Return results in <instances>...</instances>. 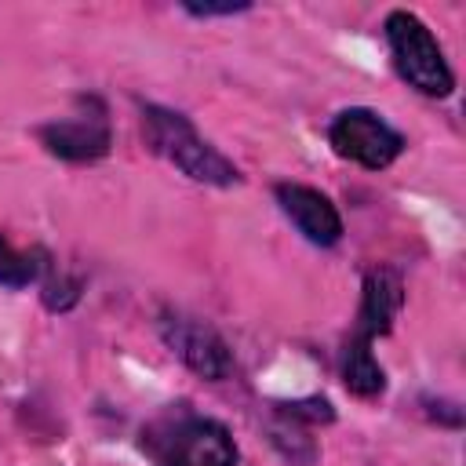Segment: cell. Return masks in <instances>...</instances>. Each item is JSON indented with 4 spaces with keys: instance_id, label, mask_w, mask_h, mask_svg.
<instances>
[{
    "instance_id": "cell-1",
    "label": "cell",
    "mask_w": 466,
    "mask_h": 466,
    "mask_svg": "<svg viewBox=\"0 0 466 466\" xmlns=\"http://www.w3.org/2000/svg\"><path fill=\"white\" fill-rule=\"evenodd\" d=\"M142 138L157 157L171 160L193 182H208V186H237L240 182V171L211 142H204L197 135V127L175 109L142 106Z\"/></svg>"
},
{
    "instance_id": "cell-2",
    "label": "cell",
    "mask_w": 466,
    "mask_h": 466,
    "mask_svg": "<svg viewBox=\"0 0 466 466\" xmlns=\"http://www.w3.org/2000/svg\"><path fill=\"white\" fill-rule=\"evenodd\" d=\"M386 44L393 55V66L408 87L430 98H448L455 87V73L430 33V25L411 11H390L386 15Z\"/></svg>"
},
{
    "instance_id": "cell-3",
    "label": "cell",
    "mask_w": 466,
    "mask_h": 466,
    "mask_svg": "<svg viewBox=\"0 0 466 466\" xmlns=\"http://www.w3.org/2000/svg\"><path fill=\"white\" fill-rule=\"evenodd\" d=\"M142 437L157 466H233L237 462V444L229 430L215 419L178 415L149 426Z\"/></svg>"
},
{
    "instance_id": "cell-4",
    "label": "cell",
    "mask_w": 466,
    "mask_h": 466,
    "mask_svg": "<svg viewBox=\"0 0 466 466\" xmlns=\"http://www.w3.org/2000/svg\"><path fill=\"white\" fill-rule=\"evenodd\" d=\"M36 138L40 146L58 157V160H69V164H91V160H102L113 146V131H109V116H106V106L102 98L95 95H80L76 98V109L69 116H58V120H47L36 127Z\"/></svg>"
},
{
    "instance_id": "cell-5",
    "label": "cell",
    "mask_w": 466,
    "mask_h": 466,
    "mask_svg": "<svg viewBox=\"0 0 466 466\" xmlns=\"http://www.w3.org/2000/svg\"><path fill=\"white\" fill-rule=\"evenodd\" d=\"M328 142L342 160H353L368 171H382L404 153V135L364 106L342 109L328 124Z\"/></svg>"
},
{
    "instance_id": "cell-6",
    "label": "cell",
    "mask_w": 466,
    "mask_h": 466,
    "mask_svg": "<svg viewBox=\"0 0 466 466\" xmlns=\"http://www.w3.org/2000/svg\"><path fill=\"white\" fill-rule=\"evenodd\" d=\"M160 339L189 371H197L208 382H222L233 368V357H229V346L222 342V335L197 317L160 313Z\"/></svg>"
},
{
    "instance_id": "cell-7",
    "label": "cell",
    "mask_w": 466,
    "mask_h": 466,
    "mask_svg": "<svg viewBox=\"0 0 466 466\" xmlns=\"http://www.w3.org/2000/svg\"><path fill=\"white\" fill-rule=\"evenodd\" d=\"M273 197L280 204V211L295 222V229L317 244V248H331L339 244L342 237V215L339 208L313 186H302V182H277L273 186Z\"/></svg>"
},
{
    "instance_id": "cell-8",
    "label": "cell",
    "mask_w": 466,
    "mask_h": 466,
    "mask_svg": "<svg viewBox=\"0 0 466 466\" xmlns=\"http://www.w3.org/2000/svg\"><path fill=\"white\" fill-rule=\"evenodd\" d=\"M404 306V284H400V273L397 269H386V266H375L364 273V288H360V309H357V335L364 339H379V335H390L397 313Z\"/></svg>"
},
{
    "instance_id": "cell-9",
    "label": "cell",
    "mask_w": 466,
    "mask_h": 466,
    "mask_svg": "<svg viewBox=\"0 0 466 466\" xmlns=\"http://www.w3.org/2000/svg\"><path fill=\"white\" fill-rule=\"evenodd\" d=\"M339 368H342V382H346V390L353 397L371 400V397H379L386 390V371H382V364L371 353V339H364L357 331H350V339L342 342Z\"/></svg>"
},
{
    "instance_id": "cell-10",
    "label": "cell",
    "mask_w": 466,
    "mask_h": 466,
    "mask_svg": "<svg viewBox=\"0 0 466 466\" xmlns=\"http://www.w3.org/2000/svg\"><path fill=\"white\" fill-rule=\"evenodd\" d=\"M40 277V258L36 255H25V251H15L4 237H0V284L7 288H25Z\"/></svg>"
},
{
    "instance_id": "cell-11",
    "label": "cell",
    "mask_w": 466,
    "mask_h": 466,
    "mask_svg": "<svg viewBox=\"0 0 466 466\" xmlns=\"http://www.w3.org/2000/svg\"><path fill=\"white\" fill-rule=\"evenodd\" d=\"M280 415L288 422H309V426H317V422H331L335 419V408L324 397H302V400L280 404Z\"/></svg>"
},
{
    "instance_id": "cell-12",
    "label": "cell",
    "mask_w": 466,
    "mask_h": 466,
    "mask_svg": "<svg viewBox=\"0 0 466 466\" xmlns=\"http://www.w3.org/2000/svg\"><path fill=\"white\" fill-rule=\"evenodd\" d=\"M80 299V280L76 277H51L47 284H44V306L47 309H69L73 302Z\"/></svg>"
},
{
    "instance_id": "cell-13",
    "label": "cell",
    "mask_w": 466,
    "mask_h": 466,
    "mask_svg": "<svg viewBox=\"0 0 466 466\" xmlns=\"http://www.w3.org/2000/svg\"><path fill=\"white\" fill-rule=\"evenodd\" d=\"M189 15H197V18H215V15H240V11H248L251 4L248 0H226V4H197V0H186L182 4Z\"/></svg>"
}]
</instances>
